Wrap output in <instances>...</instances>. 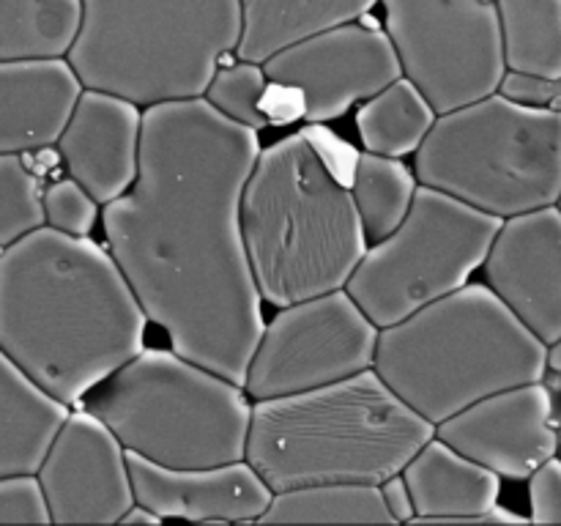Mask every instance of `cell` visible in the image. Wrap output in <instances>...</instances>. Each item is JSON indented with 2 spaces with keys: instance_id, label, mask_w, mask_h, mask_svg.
Masks as SVG:
<instances>
[{
  "instance_id": "cell-31",
  "label": "cell",
  "mask_w": 561,
  "mask_h": 526,
  "mask_svg": "<svg viewBox=\"0 0 561 526\" xmlns=\"http://www.w3.org/2000/svg\"><path fill=\"white\" fill-rule=\"evenodd\" d=\"M529 521L561 524V455H553L529 477Z\"/></svg>"
},
{
  "instance_id": "cell-2",
  "label": "cell",
  "mask_w": 561,
  "mask_h": 526,
  "mask_svg": "<svg viewBox=\"0 0 561 526\" xmlns=\"http://www.w3.org/2000/svg\"><path fill=\"white\" fill-rule=\"evenodd\" d=\"M148 316L113 252L33 230L0 250V351L66 405L142 351Z\"/></svg>"
},
{
  "instance_id": "cell-35",
  "label": "cell",
  "mask_w": 561,
  "mask_h": 526,
  "mask_svg": "<svg viewBox=\"0 0 561 526\" xmlns=\"http://www.w3.org/2000/svg\"><path fill=\"white\" fill-rule=\"evenodd\" d=\"M548 373H557V376H561V340L551 345V354H548Z\"/></svg>"
},
{
  "instance_id": "cell-22",
  "label": "cell",
  "mask_w": 561,
  "mask_h": 526,
  "mask_svg": "<svg viewBox=\"0 0 561 526\" xmlns=\"http://www.w3.org/2000/svg\"><path fill=\"white\" fill-rule=\"evenodd\" d=\"M82 25V0H0V60L66 58Z\"/></svg>"
},
{
  "instance_id": "cell-21",
  "label": "cell",
  "mask_w": 561,
  "mask_h": 526,
  "mask_svg": "<svg viewBox=\"0 0 561 526\" xmlns=\"http://www.w3.org/2000/svg\"><path fill=\"white\" fill-rule=\"evenodd\" d=\"M241 38L236 58L266 64L290 44L329 27L356 22L376 9L378 0H239Z\"/></svg>"
},
{
  "instance_id": "cell-20",
  "label": "cell",
  "mask_w": 561,
  "mask_h": 526,
  "mask_svg": "<svg viewBox=\"0 0 561 526\" xmlns=\"http://www.w3.org/2000/svg\"><path fill=\"white\" fill-rule=\"evenodd\" d=\"M69 405L33 384L0 351V477L36 474Z\"/></svg>"
},
{
  "instance_id": "cell-8",
  "label": "cell",
  "mask_w": 561,
  "mask_h": 526,
  "mask_svg": "<svg viewBox=\"0 0 561 526\" xmlns=\"http://www.w3.org/2000/svg\"><path fill=\"white\" fill-rule=\"evenodd\" d=\"M420 184L510 219L561 197V110L491 93L442 113L416 151Z\"/></svg>"
},
{
  "instance_id": "cell-23",
  "label": "cell",
  "mask_w": 561,
  "mask_h": 526,
  "mask_svg": "<svg viewBox=\"0 0 561 526\" xmlns=\"http://www.w3.org/2000/svg\"><path fill=\"white\" fill-rule=\"evenodd\" d=\"M436 118L438 113L431 99L403 75L376 96L362 102L356 113V132L365 151L405 157L420 151Z\"/></svg>"
},
{
  "instance_id": "cell-17",
  "label": "cell",
  "mask_w": 561,
  "mask_h": 526,
  "mask_svg": "<svg viewBox=\"0 0 561 526\" xmlns=\"http://www.w3.org/2000/svg\"><path fill=\"white\" fill-rule=\"evenodd\" d=\"M140 104L118 93L85 88L58 140L66 173L99 203L124 195L140 170Z\"/></svg>"
},
{
  "instance_id": "cell-36",
  "label": "cell",
  "mask_w": 561,
  "mask_h": 526,
  "mask_svg": "<svg viewBox=\"0 0 561 526\" xmlns=\"http://www.w3.org/2000/svg\"><path fill=\"white\" fill-rule=\"evenodd\" d=\"M559 455H561V420H559Z\"/></svg>"
},
{
  "instance_id": "cell-34",
  "label": "cell",
  "mask_w": 561,
  "mask_h": 526,
  "mask_svg": "<svg viewBox=\"0 0 561 526\" xmlns=\"http://www.w3.org/2000/svg\"><path fill=\"white\" fill-rule=\"evenodd\" d=\"M159 515L153 513V510H148L146 504H131L129 507V513L124 515V518H121V524H159Z\"/></svg>"
},
{
  "instance_id": "cell-12",
  "label": "cell",
  "mask_w": 561,
  "mask_h": 526,
  "mask_svg": "<svg viewBox=\"0 0 561 526\" xmlns=\"http://www.w3.org/2000/svg\"><path fill=\"white\" fill-rule=\"evenodd\" d=\"M263 69L277 91L296 99V110L310 124L340 118L403 77L389 33L359 20L279 49Z\"/></svg>"
},
{
  "instance_id": "cell-19",
  "label": "cell",
  "mask_w": 561,
  "mask_h": 526,
  "mask_svg": "<svg viewBox=\"0 0 561 526\" xmlns=\"http://www.w3.org/2000/svg\"><path fill=\"white\" fill-rule=\"evenodd\" d=\"M405 482L414 496L411 524H515L524 515L499 504L502 477L433 436L409 466Z\"/></svg>"
},
{
  "instance_id": "cell-28",
  "label": "cell",
  "mask_w": 561,
  "mask_h": 526,
  "mask_svg": "<svg viewBox=\"0 0 561 526\" xmlns=\"http://www.w3.org/2000/svg\"><path fill=\"white\" fill-rule=\"evenodd\" d=\"M268 85L272 82H268L263 64L239 58L230 66H219L203 96L222 115L261 132L272 124L266 110Z\"/></svg>"
},
{
  "instance_id": "cell-27",
  "label": "cell",
  "mask_w": 561,
  "mask_h": 526,
  "mask_svg": "<svg viewBox=\"0 0 561 526\" xmlns=\"http://www.w3.org/2000/svg\"><path fill=\"white\" fill-rule=\"evenodd\" d=\"M44 225V190L25 153H0V250Z\"/></svg>"
},
{
  "instance_id": "cell-6",
  "label": "cell",
  "mask_w": 561,
  "mask_h": 526,
  "mask_svg": "<svg viewBox=\"0 0 561 526\" xmlns=\"http://www.w3.org/2000/svg\"><path fill=\"white\" fill-rule=\"evenodd\" d=\"M239 38V0H82L66 58L85 88L151 107L203 96Z\"/></svg>"
},
{
  "instance_id": "cell-33",
  "label": "cell",
  "mask_w": 561,
  "mask_h": 526,
  "mask_svg": "<svg viewBox=\"0 0 561 526\" xmlns=\"http://www.w3.org/2000/svg\"><path fill=\"white\" fill-rule=\"evenodd\" d=\"M381 496L394 524H411V521H414V496H411V488L409 482H405L403 471L381 482Z\"/></svg>"
},
{
  "instance_id": "cell-11",
  "label": "cell",
  "mask_w": 561,
  "mask_h": 526,
  "mask_svg": "<svg viewBox=\"0 0 561 526\" xmlns=\"http://www.w3.org/2000/svg\"><path fill=\"white\" fill-rule=\"evenodd\" d=\"M381 329L345 288L283 307L247 367L244 389L266 400L305 392L367 370Z\"/></svg>"
},
{
  "instance_id": "cell-7",
  "label": "cell",
  "mask_w": 561,
  "mask_h": 526,
  "mask_svg": "<svg viewBox=\"0 0 561 526\" xmlns=\"http://www.w3.org/2000/svg\"><path fill=\"white\" fill-rule=\"evenodd\" d=\"M85 409L107 422L126 453L170 469H206L247 455V389L175 348H142L88 395Z\"/></svg>"
},
{
  "instance_id": "cell-18",
  "label": "cell",
  "mask_w": 561,
  "mask_h": 526,
  "mask_svg": "<svg viewBox=\"0 0 561 526\" xmlns=\"http://www.w3.org/2000/svg\"><path fill=\"white\" fill-rule=\"evenodd\" d=\"M82 91L69 58L0 60V153L58 146Z\"/></svg>"
},
{
  "instance_id": "cell-9",
  "label": "cell",
  "mask_w": 561,
  "mask_h": 526,
  "mask_svg": "<svg viewBox=\"0 0 561 526\" xmlns=\"http://www.w3.org/2000/svg\"><path fill=\"white\" fill-rule=\"evenodd\" d=\"M502 217L420 184L398 230L365 252L348 290L378 329L453 294L485 266Z\"/></svg>"
},
{
  "instance_id": "cell-24",
  "label": "cell",
  "mask_w": 561,
  "mask_h": 526,
  "mask_svg": "<svg viewBox=\"0 0 561 526\" xmlns=\"http://www.w3.org/2000/svg\"><path fill=\"white\" fill-rule=\"evenodd\" d=\"M263 524H394L381 485L318 482L274 493Z\"/></svg>"
},
{
  "instance_id": "cell-25",
  "label": "cell",
  "mask_w": 561,
  "mask_h": 526,
  "mask_svg": "<svg viewBox=\"0 0 561 526\" xmlns=\"http://www.w3.org/2000/svg\"><path fill=\"white\" fill-rule=\"evenodd\" d=\"M416 190L420 179L411 173L409 164L400 162V157L365 151L354 159L351 195L373 244L387 239L409 217Z\"/></svg>"
},
{
  "instance_id": "cell-10",
  "label": "cell",
  "mask_w": 561,
  "mask_h": 526,
  "mask_svg": "<svg viewBox=\"0 0 561 526\" xmlns=\"http://www.w3.org/2000/svg\"><path fill=\"white\" fill-rule=\"evenodd\" d=\"M403 75L436 113L491 96L507 75L499 0H378Z\"/></svg>"
},
{
  "instance_id": "cell-3",
  "label": "cell",
  "mask_w": 561,
  "mask_h": 526,
  "mask_svg": "<svg viewBox=\"0 0 561 526\" xmlns=\"http://www.w3.org/2000/svg\"><path fill=\"white\" fill-rule=\"evenodd\" d=\"M436 436L376 367L305 392L255 400L247 455L274 493L318 482L381 485Z\"/></svg>"
},
{
  "instance_id": "cell-4",
  "label": "cell",
  "mask_w": 561,
  "mask_h": 526,
  "mask_svg": "<svg viewBox=\"0 0 561 526\" xmlns=\"http://www.w3.org/2000/svg\"><path fill=\"white\" fill-rule=\"evenodd\" d=\"M241 233L257 290L274 307L345 288L370 250L354 195L305 132L261 148Z\"/></svg>"
},
{
  "instance_id": "cell-16",
  "label": "cell",
  "mask_w": 561,
  "mask_h": 526,
  "mask_svg": "<svg viewBox=\"0 0 561 526\" xmlns=\"http://www.w3.org/2000/svg\"><path fill=\"white\" fill-rule=\"evenodd\" d=\"M129 477L137 504H146L162 521H261L274 499L272 488L247 458L206 469H170L129 453Z\"/></svg>"
},
{
  "instance_id": "cell-30",
  "label": "cell",
  "mask_w": 561,
  "mask_h": 526,
  "mask_svg": "<svg viewBox=\"0 0 561 526\" xmlns=\"http://www.w3.org/2000/svg\"><path fill=\"white\" fill-rule=\"evenodd\" d=\"M47 496L33 471L0 477V524H49Z\"/></svg>"
},
{
  "instance_id": "cell-15",
  "label": "cell",
  "mask_w": 561,
  "mask_h": 526,
  "mask_svg": "<svg viewBox=\"0 0 561 526\" xmlns=\"http://www.w3.org/2000/svg\"><path fill=\"white\" fill-rule=\"evenodd\" d=\"M485 283L542 340H561V208L504 219L485 258Z\"/></svg>"
},
{
  "instance_id": "cell-29",
  "label": "cell",
  "mask_w": 561,
  "mask_h": 526,
  "mask_svg": "<svg viewBox=\"0 0 561 526\" xmlns=\"http://www.w3.org/2000/svg\"><path fill=\"white\" fill-rule=\"evenodd\" d=\"M44 214L49 228L69 236H88L99 219V201L69 175L44 190Z\"/></svg>"
},
{
  "instance_id": "cell-5",
  "label": "cell",
  "mask_w": 561,
  "mask_h": 526,
  "mask_svg": "<svg viewBox=\"0 0 561 526\" xmlns=\"http://www.w3.org/2000/svg\"><path fill=\"white\" fill-rule=\"evenodd\" d=\"M542 343L491 285H469L381 329L378 376L427 422L518 384L546 381Z\"/></svg>"
},
{
  "instance_id": "cell-37",
  "label": "cell",
  "mask_w": 561,
  "mask_h": 526,
  "mask_svg": "<svg viewBox=\"0 0 561 526\" xmlns=\"http://www.w3.org/2000/svg\"><path fill=\"white\" fill-rule=\"evenodd\" d=\"M559 208H561V197H559Z\"/></svg>"
},
{
  "instance_id": "cell-14",
  "label": "cell",
  "mask_w": 561,
  "mask_h": 526,
  "mask_svg": "<svg viewBox=\"0 0 561 526\" xmlns=\"http://www.w3.org/2000/svg\"><path fill=\"white\" fill-rule=\"evenodd\" d=\"M436 436L499 477L529 480L559 455L553 395L546 381L502 389L438 422Z\"/></svg>"
},
{
  "instance_id": "cell-32",
  "label": "cell",
  "mask_w": 561,
  "mask_h": 526,
  "mask_svg": "<svg viewBox=\"0 0 561 526\" xmlns=\"http://www.w3.org/2000/svg\"><path fill=\"white\" fill-rule=\"evenodd\" d=\"M499 93L518 104H529V107H559L561 110V80L551 77L529 75V71L507 69L502 77Z\"/></svg>"
},
{
  "instance_id": "cell-26",
  "label": "cell",
  "mask_w": 561,
  "mask_h": 526,
  "mask_svg": "<svg viewBox=\"0 0 561 526\" xmlns=\"http://www.w3.org/2000/svg\"><path fill=\"white\" fill-rule=\"evenodd\" d=\"M507 69L561 80V0H499Z\"/></svg>"
},
{
  "instance_id": "cell-1",
  "label": "cell",
  "mask_w": 561,
  "mask_h": 526,
  "mask_svg": "<svg viewBox=\"0 0 561 526\" xmlns=\"http://www.w3.org/2000/svg\"><path fill=\"white\" fill-rule=\"evenodd\" d=\"M257 153V129L206 96L151 104L135 184L102 214L110 252L148 321L181 356L241 387L266 329L241 233Z\"/></svg>"
},
{
  "instance_id": "cell-13",
  "label": "cell",
  "mask_w": 561,
  "mask_h": 526,
  "mask_svg": "<svg viewBox=\"0 0 561 526\" xmlns=\"http://www.w3.org/2000/svg\"><path fill=\"white\" fill-rule=\"evenodd\" d=\"M53 524H121L135 499L129 453L93 411H69L36 471Z\"/></svg>"
}]
</instances>
